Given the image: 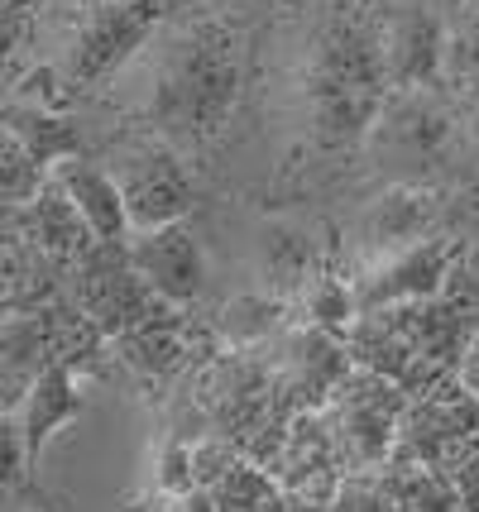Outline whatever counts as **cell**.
<instances>
[{
    "label": "cell",
    "instance_id": "obj_1",
    "mask_svg": "<svg viewBox=\"0 0 479 512\" xmlns=\"http://www.w3.org/2000/svg\"><path fill=\"white\" fill-rule=\"evenodd\" d=\"M240 82H245V63H240L235 29L197 20L168 44L144 111L178 144H211L235 115Z\"/></svg>",
    "mask_w": 479,
    "mask_h": 512
},
{
    "label": "cell",
    "instance_id": "obj_2",
    "mask_svg": "<svg viewBox=\"0 0 479 512\" xmlns=\"http://www.w3.org/2000/svg\"><path fill=\"white\" fill-rule=\"evenodd\" d=\"M384 82L379 44L350 24L331 29L307 72V106H312V130L321 144L341 149L365 139L384 111Z\"/></svg>",
    "mask_w": 479,
    "mask_h": 512
},
{
    "label": "cell",
    "instance_id": "obj_3",
    "mask_svg": "<svg viewBox=\"0 0 479 512\" xmlns=\"http://www.w3.org/2000/svg\"><path fill=\"white\" fill-rule=\"evenodd\" d=\"M403 402H408V393L393 379L374 374L365 364H350V374L336 383V393L321 407L341 465H355V469L384 465L388 450H393V436H398Z\"/></svg>",
    "mask_w": 479,
    "mask_h": 512
},
{
    "label": "cell",
    "instance_id": "obj_4",
    "mask_svg": "<svg viewBox=\"0 0 479 512\" xmlns=\"http://www.w3.org/2000/svg\"><path fill=\"white\" fill-rule=\"evenodd\" d=\"M168 0H106L77 24L68 53H63V82L68 87H101L149 44L159 29Z\"/></svg>",
    "mask_w": 479,
    "mask_h": 512
},
{
    "label": "cell",
    "instance_id": "obj_5",
    "mask_svg": "<svg viewBox=\"0 0 479 512\" xmlns=\"http://www.w3.org/2000/svg\"><path fill=\"white\" fill-rule=\"evenodd\" d=\"M115 178L120 206H125V225L135 230H154V225L183 221L197 201V182L187 173L183 154L163 139H144L130 144L125 154L115 158V168H106Z\"/></svg>",
    "mask_w": 479,
    "mask_h": 512
},
{
    "label": "cell",
    "instance_id": "obj_6",
    "mask_svg": "<svg viewBox=\"0 0 479 512\" xmlns=\"http://www.w3.org/2000/svg\"><path fill=\"white\" fill-rule=\"evenodd\" d=\"M77 307L96 326V335H120L159 316L168 302L135 278V268L125 264V245H92L77 259Z\"/></svg>",
    "mask_w": 479,
    "mask_h": 512
},
{
    "label": "cell",
    "instance_id": "obj_7",
    "mask_svg": "<svg viewBox=\"0 0 479 512\" xmlns=\"http://www.w3.org/2000/svg\"><path fill=\"white\" fill-rule=\"evenodd\" d=\"M456 259H460V245L451 235H432V240L393 249L384 264L374 268L369 278H360V288L350 292L355 312L365 316V312H384V307H412V302L446 297Z\"/></svg>",
    "mask_w": 479,
    "mask_h": 512
},
{
    "label": "cell",
    "instance_id": "obj_8",
    "mask_svg": "<svg viewBox=\"0 0 479 512\" xmlns=\"http://www.w3.org/2000/svg\"><path fill=\"white\" fill-rule=\"evenodd\" d=\"M125 264L168 307H187L206 292V249L197 240V230L183 221L135 230L125 240Z\"/></svg>",
    "mask_w": 479,
    "mask_h": 512
},
{
    "label": "cell",
    "instance_id": "obj_9",
    "mask_svg": "<svg viewBox=\"0 0 479 512\" xmlns=\"http://www.w3.org/2000/svg\"><path fill=\"white\" fill-rule=\"evenodd\" d=\"M82 407H87V398H82V383L72 374V359H53L29 379V388L20 393V412H15L29 469H39L48 441L68 422H77Z\"/></svg>",
    "mask_w": 479,
    "mask_h": 512
},
{
    "label": "cell",
    "instance_id": "obj_10",
    "mask_svg": "<svg viewBox=\"0 0 479 512\" xmlns=\"http://www.w3.org/2000/svg\"><path fill=\"white\" fill-rule=\"evenodd\" d=\"M350 350L341 335L321 331V326H297L283 335V364H278V383L283 393H293L302 407H326L336 393V383L350 374Z\"/></svg>",
    "mask_w": 479,
    "mask_h": 512
},
{
    "label": "cell",
    "instance_id": "obj_11",
    "mask_svg": "<svg viewBox=\"0 0 479 512\" xmlns=\"http://www.w3.org/2000/svg\"><path fill=\"white\" fill-rule=\"evenodd\" d=\"M53 187L68 197V206L77 211V221L87 225L96 245H125L130 240V225H125V206H120V192H115V178L101 168V163H87V158H63L58 173H53Z\"/></svg>",
    "mask_w": 479,
    "mask_h": 512
},
{
    "label": "cell",
    "instance_id": "obj_12",
    "mask_svg": "<svg viewBox=\"0 0 479 512\" xmlns=\"http://www.w3.org/2000/svg\"><path fill=\"white\" fill-rule=\"evenodd\" d=\"M436 211H441V197L432 187H388L384 197L369 201L365 221H360V235H365L369 249H393L417 245L427 230H432Z\"/></svg>",
    "mask_w": 479,
    "mask_h": 512
},
{
    "label": "cell",
    "instance_id": "obj_13",
    "mask_svg": "<svg viewBox=\"0 0 479 512\" xmlns=\"http://www.w3.org/2000/svg\"><path fill=\"white\" fill-rule=\"evenodd\" d=\"M379 58H384V77L393 87L417 91L422 82H432L441 67V20L427 10H408L388 29V44L379 48Z\"/></svg>",
    "mask_w": 479,
    "mask_h": 512
},
{
    "label": "cell",
    "instance_id": "obj_14",
    "mask_svg": "<svg viewBox=\"0 0 479 512\" xmlns=\"http://www.w3.org/2000/svg\"><path fill=\"white\" fill-rule=\"evenodd\" d=\"M24 206H29V221H34V240H39V249L53 254V259L77 264V259L96 245L92 235H87V225L77 221V211L68 206V197H63L58 187H39Z\"/></svg>",
    "mask_w": 479,
    "mask_h": 512
},
{
    "label": "cell",
    "instance_id": "obj_15",
    "mask_svg": "<svg viewBox=\"0 0 479 512\" xmlns=\"http://www.w3.org/2000/svg\"><path fill=\"white\" fill-rule=\"evenodd\" d=\"M0 125L20 139V149L39 168H53V163H63V158L82 154V134H77V125L72 120H63V115L44 111V106H20V111H5L0 115Z\"/></svg>",
    "mask_w": 479,
    "mask_h": 512
},
{
    "label": "cell",
    "instance_id": "obj_16",
    "mask_svg": "<svg viewBox=\"0 0 479 512\" xmlns=\"http://www.w3.org/2000/svg\"><path fill=\"white\" fill-rule=\"evenodd\" d=\"M202 489L216 512H269L274 498L283 493L274 474L259 465V460H245V455H235L216 479H206Z\"/></svg>",
    "mask_w": 479,
    "mask_h": 512
},
{
    "label": "cell",
    "instance_id": "obj_17",
    "mask_svg": "<svg viewBox=\"0 0 479 512\" xmlns=\"http://www.w3.org/2000/svg\"><path fill=\"white\" fill-rule=\"evenodd\" d=\"M259 268H264V283H274L278 292L307 288L317 273V249L297 225H269L259 240Z\"/></svg>",
    "mask_w": 479,
    "mask_h": 512
},
{
    "label": "cell",
    "instance_id": "obj_18",
    "mask_svg": "<svg viewBox=\"0 0 479 512\" xmlns=\"http://www.w3.org/2000/svg\"><path fill=\"white\" fill-rule=\"evenodd\" d=\"M379 489L388 498V512H460L441 469L432 465H388Z\"/></svg>",
    "mask_w": 479,
    "mask_h": 512
},
{
    "label": "cell",
    "instance_id": "obj_19",
    "mask_svg": "<svg viewBox=\"0 0 479 512\" xmlns=\"http://www.w3.org/2000/svg\"><path fill=\"white\" fill-rule=\"evenodd\" d=\"M384 125H388V139L403 144L408 154H436L446 144V134H451L446 111L436 101H427V96H408L403 106H393Z\"/></svg>",
    "mask_w": 479,
    "mask_h": 512
},
{
    "label": "cell",
    "instance_id": "obj_20",
    "mask_svg": "<svg viewBox=\"0 0 479 512\" xmlns=\"http://www.w3.org/2000/svg\"><path fill=\"white\" fill-rule=\"evenodd\" d=\"M278 316H283V302L278 297H264V292H245V297H230L216 326L230 345H259L264 335L278 331Z\"/></svg>",
    "mask_w": 479,
    "mask_h": 512
},
{
    "label": "cell",
    "instance_id": "obj_21",
    "mask_svg": "<svg viewBox=\"0 0 479 512\" xmlns=\"http://www.w3.org/2000/svg\"><path fill=\"white\" fill-rule=\"evenodd\" d=\"M307 316H312V326H321V331L331 335H345L350 331V321H355V297H350V288L345 283H336V278H326V273H312V283H307Z\"/></svg>",
    "mask_w": 479,
    "mask_h": 512
},
{
    "label": "cell",
    "instance_id": "obj_22",
    "mask_svg": "<svg viewBox=\"0 0 479 512\" xmlns=\"http://www.w3.org/2000/svg\"><path fill=\"white\" fill-rule=\"evenodd\" d=\"M39 163L20 149V139L0 125V201H29L39 192Z\"/></svg>",
    "mask_w": 479,
    "mask_h": 512
},
{
    "label": "cell",
    "instance_id": "obj_23",
    "mask_svg": "<svg viewBox=\"0 0 479 512\" xmlns=\"http://www.w3.org/2000/svg\"><path fill=\"white\" fill-rule=\"evenodd\" d=\"M29 479H34V469L24 460L20 422H15V412H0V508H10V498H20Z\"/></svg>",
    "mask_w": 479,
    "mask_h": 512
},
{
    "label": "cell",
    "instance_id": "obj_24",
    "mask_svg": "<svg viewBox=\"0 0 479 512\" xmlns=\"http://www.w3.org/2000/svg\"><path fill=\"white\" fill-rule=\"evenodd\" d=\"M436 469H441L446 489H451V498H456V508L460 512H479V436L475 441H465V446H456Z\"/></svg>",
    "mask_w": 479,
    "mask_h": 512
},
{
    "label": "cell",
    "instance_id": "obj_25",
    "mask_svg": "<svg viewBox=\"0 0 479 512\" xmlns=\"http://www.w3.org/2000/svg\"><path fill=\"white\" fill-rule=\"evenodd\" d=\"M326 508L331 512H388V498L379 489V479H336Z\"/></svg>",
    "mask_w": 479,
    "mask_h": 512
},
{
    "label": "cell",
    "instance_id": "obj_26",
    "mask_svg": "<svg viewBox=\"0 0 479 512\" xmlns=\"http://www.w3.org/2000/svg\"><path fill=\"white\" fill-rule=\"evenodd\" d=\"M192 484H197V479H192V450H187V441L178 436V441H168L159 455V493L173 498V493H187Z\"/></svg>",
    "mask_w": 479,
    "mask_h": 512
},
{
    "label": "cell",
    "instance_id": "obj_27",
    "mask_svg": "<svg viewBox=\"0 0 479 512\" xmlns=\"http://www.w3.org/2000/svg\"><path fill=\"white\" fill-rule=\"evenodd\" d=\"M29 5L34 0H0V67L15 58V48L29 34Z\"/></svg>",
    "mask_w": 479,
    "mask_h": 512
},
{
    "label": "cell",
    "instance_id": "obj_28",
    "mask_svg": "<svg viewBox=\"0 0 479 512\" xmlns=\"http://www.w3.org/2000/svg\"><path fill=\"white\" fill-rule=\"evenodd\" d=\"M456 383L470 393V398L479 402V326H470V335H465V345H460V355H456Z\"/></svg>",
    "mask_w": 479,
    "mask_h": 512
},
{
    "label": "cell",
    "instance_id": "obj_29",
    "mask_svg": "<svg viewBox=\"0 0 479 512\" xmlns=\"http://www.w3.org/2000/svg\"><path fill=\"white\" fill-rule=\"evenodd\" d=\"M460 278H470V297H479V225L470 230V240L460 245Z\"/></svg>",
    "mask_w": 479,
    "mask_h": 512
},
{
    "label": "cell",
    "instance_id": "obj_30",
    "mask_svg": "<svg viewBox=\"0 0 479 512\" xmlns=\"http://www.w3.org/2000/svg\"><path fill=\"white\" fill-rule=\"evenodd\" d=\"M163 512H216V508H211V498H206L202 484H192L187 493H173V498H168V508H163Z\"/></svg>",
    "mask_w": 479,
    "mask_h": 512
},
{
    "label": "cell",
    "instance_id": "obj_31",
    "mask_svg": "<svg viewBox=\"0 0 479 512\" xmlns=\"http://www.w3.org/2000/svg\"><path fill=\"white\" fill-rule=\"evenodd\" d=\"M269 512H331V508H326V503H317V498H302V493H297V498H283V493H278Z\"/></svg>",
    "mask_w": 479,
    "mask_h": 512
},
{
    "label": "cell",
    "instance_id": "obj_32",
    "mask_svg": "<svg viewBox=\"0 0 479 512\" xmlns=\"http://www.w3.org/2000/svg\"><path fill=\"white\" fill-rule=\"evenodd\" d=\"M10 512H24V508H10Z\"/></svg>",
    "mask_w": 479,
    "mask_h": 512
}]
</instances>
